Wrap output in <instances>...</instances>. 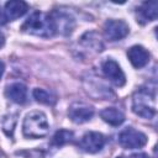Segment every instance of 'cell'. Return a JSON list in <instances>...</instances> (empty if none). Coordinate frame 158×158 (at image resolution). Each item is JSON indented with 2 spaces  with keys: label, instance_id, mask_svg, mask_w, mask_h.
Instances as JSON below:
<instances>
[{
  "label": "cell",
  "instance_id": "obj_11",
  "mask_svg": "<svg viewBox=\"0 0 158 158\" xmlns=\"http://www.w3.org/2000/svg\"><path fill=\"white\" fill-rule=\"evenodd\" d=\"M127 57L135 68H143L149 62V53L142 46H133L127 51Z\"/></svg>",
  "mask_w": 158,
  "mask_h": 158
},
{
  "label": "cell",
  "instance_id": "obj_14",
  "mask_svg": "<svg viewBox=\"0 0 158 158\" xmlns=\"http://www.w3.org/2000/svg\"><path fill=\"white\" fill-rule=\"evenodd\" d=\"M51 15H52L53 21H54V23H56L57 32L60 31V32H63V33H68V32L72 31L74 22H73V20H72L68 15L60 14V12H53V14H51Z\"/></svg>",
  "mask_w": 158,
  "mask_h": 158
},
{
  "label": "cell",
  "instance_id": "obj_4",
  "mask_svg": "<svg viewBox=\"0 0 158 158\" xmlns=\"http://www.w3.org/2000/svg\"><path fill=\"white\" fill-rule=\"evenodd\" d=\"M118 143L127 149L141 148L147 143V136L141 131L127 127L118 133Z\"/></svg>",
  "mask_w": 158,
  "mask_h": 158
},
{
  "label": "cell",
  "instance_id": "obj_5",
  "mask_svg": "<svg viewBox=\"0 0 158 158\" xmlns=\"http://www.w3.org/2000/svg\"><path fill=\"white\" fill-rule=\"evenodd\" d=\"M130 32L128 25L122 20H107L104 25V33L109 41H120Z\"/></svg>",
  "mask_w": 158,
  "mask_h": 158
},
{
  "label": "cell",
  "instance_id": "obj_15",
  "mask_svg": "<svg viewBox=\"0 0 158 158\" xmlns=\"http://www.w3.org/2000/svg\"><path fill=\"white\" fill-rule=\"evenodd\" d=\"M33 98L36 99V101H38L41 104H44V105H49V106H53L57 102L56 94L49 91V90H46V89L36 88L33 90Z\"/></svg>",
  "mask_w": 158,
  "mask_h": 158
},
{
  "label": "cell",
  "instance_id": "obj_18",
  "mask_svg": "<svg viewBox=\"0 0 158 158\" xmlns=\"http://www.w3.org/2000/svg\"><path fill=\"white\" fill-rule=\"evenodd\" d=\"M127 158H149V157L146 153H135V154H132V156H130Z\"/></svg>",
  "mask_w": 158,
  "mask_h": 158
},
{
  "label": "cell",
  "instance_id": "obj_20",
  "mask_svg": "<svg viewBox=\"0 0 158 158\" xmlns=\"http://www.w3.org/2000/svg\"><path fill=\"white\" fill-rule=\"evenodd\" d=\"M4 70H5V65H4V63L0 60V78H1L2 73H4Z\"/></svg>",
  "mask_w": 158,
  "mask_h": 158
},
{
  "label": "cell",
  "instance_id": "obj_6",
  "mask_svg": "<svg viewBox=\"0 0 158 158\" xmlns=\"http://www.w3.org/2000/svg\"><path fill=\"white\" fill-rule=\"evenodd\" d=\"M105 142H106V138L102 133L91 131V132H86L81 137L79 146L86 153H96L102 149V147L105 146Z\"/></svg>",
  "mask_w": 158,
  "mask_h": 158
},
{
  "label": "cell",
  "instance_id": "obj_10",
  "mask_svg": "<svg viewBox=\"0 0 158 158\" xmlns=\"http://www.w3.org/2000/svg\"><path fill=\"white\" fill-rule=\"evenodd\" d=\"M28 10V5L25 1H19V0H11L7 1L5 4V9H4V15L6 21H12L16 20L19 17H21L22 15H25Z\"/></svg>",
  "mask_w": 158,
  "mask_h": 158
},
{
  "label": "cell",
  "instance_id": "obj_2",
  "mask_svg": "<svg viewBox=\"0 0 158 158\" xmlns=\"http://www.w3.org/2000/svg\"><path fill=\"white\" fill-rule=\"evenodd\" d=\"M132 111L143 118L151 120L156 116V96L147 88H139L132 96Z\"/></svg>",
  "mask_w": 158,
  "mask_h": 158
},
{
  "label": "cell",
  "instance_id": "obj_12",
  "mask_svg": "<svg viewBox=\"0 0 158 158\" xmlns=\"http://www.w3.org/2000/svg\"><path fill=\"white\" fill-rule=\"evenodd\" d=\"M5 95L7 99H10L12 102L16 104H23L27 99V88L22 83H11L5 89Z\"/></svg>",
  "mask_w": 158,
  "mask_h": 158
},
{
  "label": "cell",
  "instance_id": "obj_21",
  "mask_svg": "<svg viewBox=\"0 0 158 158\" xmlns=\"http://www.w3.org/2000/svg\"><path fill=\"white\" fill-rule=\"evenodd\" d=\"M4 43H5V37H4V35L0 32V47H2Z\"/></svg>",
  "mask_w": 158,
  "mask_h": 158
},
{
  "label": "cell",
  "instance_id": "obj_3",
  "mask_svg": "<svg viewBox=\"0 0 158 158\" xmlns=\"http://www.w3.org/2000/svg\"><path fill=\"white\" fill-rule=\"evenodd\" d=\"M49 131L47 116L42 111H31L26 115L22 123V132L28 138L44 137Z\"/></svg>",
  "mask_w": 158,
  "mask_h": 158
},
{
  "label": "cell",
  "instance_id": "obj_1",
  "mask_svg": "<svg viewBox=\"0 0 158 158\" xmlns=\"http://www.w3.org/2000/svg\"><path fill=\"white\" fill-rule=\"evenodd\" d=\"M21 30L25 33L33 35L37 37H43V38L53 37L57 33L56 23L53 21L52 15L41 12V11L33 12L21 26Z\"/></svg>",
  "mask_w": 158,
  "mask_h": 158
},
{
  "label": "cell",
  "instance_id": "obj_13",
  "mask_svg": "<svg viewBox=\"0 0 158 158\" xmlns=\"http://www.w3.org/2000/svg\"><path fill=\"white\" fill-rule=\"evenodd\" d=\"M100 117L111 126H118L125 121V115L116 107H106L100 112Z\"/></svg>",
  "mask_w": 158,
  "mask_h": 158
},
{
  "label": "cell",
  "instance_id": "obj_7",
  "mask_svg": "<svg viewBox=\"0 0 158 158\" xmlns=\"http://www.w3.org/2000/svg\"><path fill=\"white\" fill-rule=\"evenodd\" d=\"M68 116L75 123H84L94 116V107L85 102H74L68 109Z\"/></svg>",
  "mask_w": 158,
  "mask_h": 158
},
{
  "label": "cell",
  "instance_id": "obj_17",
  "mask_svg": "<svg viewBox=\"0 0 158 158\" xmlns=\"http://www.w3.org/2000/svg\"><path fill=\"white\" fill-rule=\"evenodd\" d=\"M15 123H16V115H10V116H6L4 118L2 130L6 132L7 136H12V132H14V128H15Z\"/></svg>",
  "mask_w": 158,
  "mask_h": 158
},
{
  "label": "cell",
  "instance_id": "obj_9",
  "mask_svg": "<svg viewBox=\"0 0 158 158\" xmlns=\"http://www.w3.org/2000/svg\"><path fill=\"white\" fill-rule=\"evenodd\" d=\"M158 15V4L157 1H144L137 9V21L139 23H147L154 21Z\"/></svg>",
  "mask_w": 158,
  "mask_h": 158
},
{
  "label": "cell",
  "instance_id": "obj_8",
  "mask_svg": "<svg viewBox=\"0 0 158 158\" xmlns=\"http://www.w3.org/2000/svg\"><path fill=\"white\" fill-rule=\"evenodd\" d=\"M102 73L105 74V77L111 80L116 86H123L126 83V77L122 72V69L120 68V65L112 60V59H107L102 63L101 65Z\"/></svg>",
  "mask_w": 158,
  "mask_h": 158
},
{
  "label": "cell",
  "instance_id": "obj_16",
  "mask_svg": "<svg viewBox=\"0 0 158 158\" xmlns=\"http://www.w3.org/2000/svg\"><path fill=\"white\" fill-rule=\"evenodd\" d=\"M73 132L72 131H68V130H59L56 132V135L53 136L52 138V144L54 146H63L68 142H70L73 139Z\"/></svg>",
  "mask_w": 158,
  "mask_h": 158
},
{
  "label": "cell",
  "instance_id": "obj_19",
  "mask_svg": "<svg viewBox=\"0 0 158 158\" xmlns=\"http://www.w3.org/2000/svg\"><path fill=\"white\" fill-rule=\"evenodd\" d=\"M6 22H7V21H6V19H5L4 11H1V9H0V26L4 25V23H6Z\"/></svg>",
  "mask_w": 158,
  "mask_h": 158
}]
</instances>
